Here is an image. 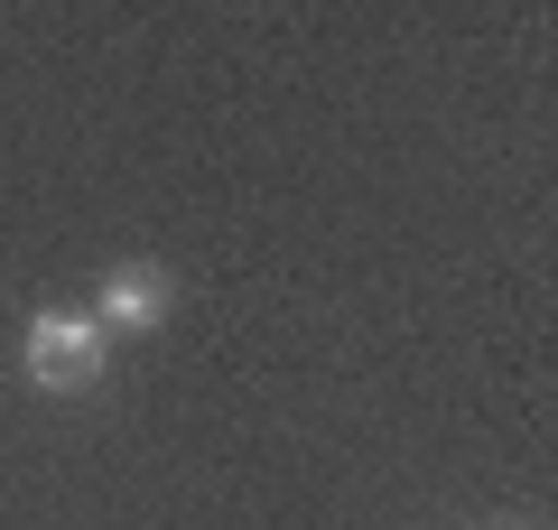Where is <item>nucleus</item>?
<instances>
[{
  "instance_id": "nucleus-1",
  "label": "nucleus",
  "mask_w": 558,
  "mask_h": 530,
  "mask_svg": "<svg viewBox=\"0 0 558 530\" xmlns=\"http://www.w3.org/2000/svg\"><path fill=\"white\" fill-rule=\"evenodd\" d=\"M102 345H112V335L94 326V308H38L28 335H20V363H28L38 392H94L102 382Z\"/></svg>"
},
{
  "instance_id": "nucleus-2",
  "label": "nucleus",
  "mask_w": 558,
  "mask_h": 530,
  "mask_svg": "<svg viewBox=\"0 0 558 530\" xmlns=\"http://www.w3.org/2000/svg\"><path fill=\"white\" fill-rule=\"evenodd\" d=\"M168 308H178V279H168L159 261H121V270L94 279V326L102 335H149Z\"/></svg>"
}]
</instances>
